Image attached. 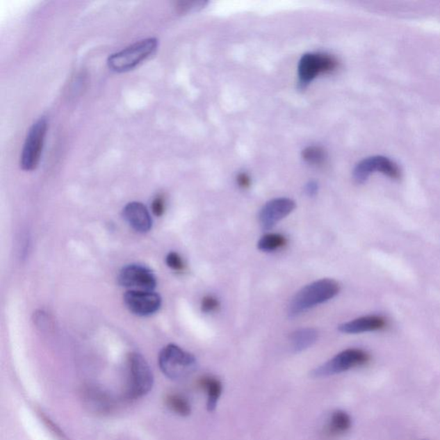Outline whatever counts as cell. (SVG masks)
<instances>
[{
    "instance_id": "cell-15",
    "label": "cell",
    "mask_w": 440,
    "mask_h": 440,
    "mask_svg": "<svg viewBox=\"0 0 440 440\" xmlns=\"http://www.w3.org/2000/svg\"><path fill=\"white\" fill-rule=\"evenodd\" d=\"M199 386L205 390L207 396L206 408L209 412H213L217 408L218 402L220 398L223 386L221 382L213 377H204L199 381Z\"/></svg>"
},
{
    "instance_id": "cell-18",
    "label": "cell",
    "mask_w": 440,
    "mask_h": 440,
    "mask_svg": "<svg viewBox=\"0 0 440 440\" xmlns=\"http://www.w3.org/2000/svg\"><path fill=\"white\" fill-rule=\"evenodd\" d=\"M167 405L173 412L181 416H188L191 413L190 403L180 395H170L166 399Z\"/></svg>"
},
{
    "instance_id": "cell-23",
    "label": "cell",
    "mask_w": 440,
    "mask_h": 440,
    "mask_svg": "<svg viewBox=\"0 0 440 440\" xmlns=\"http://www.w3.org/2000/svg\"><path fill=\"white\" fill-rule=\"evenodd\" d=\"M152 211L155 216L161 217L165 212V199L162 196H157L152 203Z\"/></svg>"
},
{
    "instance_id": "cell-11",
    "label": "cell",
    "mask_w": 440,
    "mask_h": 440,
    "mask_svg": "<svg viewBox=\"0 0 440 440\" xmlns=\"http://www.w3.org/2000/svg\"><path fill=\"white\" fill-rule=\"evenodd\" d=\"M295 207V202L289 198H277L267 202L259 214L261 227L265 230L274 227L278 222L293 213Z\"/></svg>"
},
{
    "instance_id": "cell-24",
    "label": "cell",
    "mask_w": 440,
    "mask_h": 440,
    "mask_svg": "<svg viewBox=\"0 0 440 440\" xmlns=\"http://www.w3.org/2000/svg\"><path fill=\"white\" fill-rule=\"evenodd\" d=\"M236 181H238L239 187L242 188H248L250 186V184H252L250 177L246 173L239 174L238 177H236Z\"/></svg>"
},
{
    "instance_id": "cell-6",
    "label": "cell",
    "mask_w": 440,
    "mask_h": 440,
    "mask_svg": "<svg viewBox=\"0 0 440 440\" xmlns=\"http://www.w3.org/2000/svg\"><path fill=\"white\" fill-rule=\"evenodd\" d=\"M370 355L358 348H350L334 356L330 361L312 370L314 377H326L347 372L355 367L361 366L370 361Z\"/></svg>"
},
{
    "instance_id": "cell-9",
    "label": "cell",
    "mask_w": 440,
    "mask_h": 440,
    "mask_svg": "<svg viewBox=\"0 0 440 440\" xmlns=\"http://www.w3.org/2000/svg\"><path fill=\"white\" fill-rule=\"evenodd\" d=\"M118 282L122 286L140 291H154L158 283L150 269L138 264L123 268L118 275Z\"/></svg>"
},
{
    "instance_id": "cell-2",
    "label": "cell",
    "mask_w": 440,
    "mask_h": 440,
    "mask_svg": "<svg viewBox=\"0 0 440 440\" xmlns=\"http://www.w3.org/2000/svg\"><path fill=\"white\" fill-rule=\"evenodd\" d=\"M160 370L170 380H185L197 369V361L194 355L174 344L167 345L158 356Z\"/></svg>"
},
{
    "instance_id": "cell-14",
    "label": "cell",
    "mask_w": 440,
    "mask_h": 440,
    "mask_svg": "<svg viewBox=\"0 0 440 440\" xmlns=\"http://www.w3.org/2000/svg\"><path fill=\"white\" fill-rule=\"evenodd\" d=\"M318 338V330L314 328L298 329L291 334V346L294 352H303L314 345Z\"/></svg>"
},
{
    "instance_id": "cell-21",
    "label": "cell",
    "mask_w": 440,
    "mask_h": 440,
    "mask_svg": "<svg viewBox=\"0 0 440 440\" xmlns=\"http://www.w3.org/2000/svg\"><path fill=\"white\" fill-rule=\"evenodd\" d=\"M165 263L167 266L174 271H183L185 268L183 259H181L180 254L177 252H170L167 254Z\"/></svg>"
},
{
    "instance_id": "cell-4",
    "label": "cell",
    "mask_w": 440,
    "mask_h": 440,
    "mask_svg": "<svg viewBox=\"0 0 440 440\" xmlns=\"http://www.w3.org/2000/svg\"><path fill=\"white\" fill-rule=\"evenodd\" d=\"M127 396L140 399L150 393L154 384V373L143 356L132 352L127 359Z\"/></svg>"
},
{
    "instance_id": "cell-8",
    "label": "cell",
    "mask_w": 440,
    "mask_h": 440,
    "mask_svg": "<svg viewBox=\"0 0 440 440\" xmlns=\"http://www.w3.org/2000/svg\"><path fill=\"white\" fill-rule=\"evenodd\" d=\"M376 172L386 174L387 177L396 180L400 179L402 177L401 170L394 161L384 156H374L363 159L356 165L354 179L356 183L364 184L368 179L370 174Z\"/></svg>"
},
{
    "instance_id": "cell-25",
    "label": "cell",
    "mask_w": 440,
    "mask_h": 440,
    "mask_svg": "<svg viewBox=\"0 0 440 440\" xmlns=\"http://www.w3.org/2000/svg\"><path fill=\"white\" fill-rule=\"evenodd\" d=\"M305 192L309 196H314L318 194V185L316 181H310L305 187Z\"/></svg>"
},
{
    "instance_id": "cell-20",
    "label": "cell",
    "mask_w": 440,
    "mask_h": 440,
    "mask_svg": "<svg viewBox=\"0 0 440 440\" xmlns=\"http://www.w3.org/2000/svg\"><path fill=\"white\" fill-rule=\"evenodd\" d=\"M206 5L205 1H183L177 3V9L180 13H194L204 8Z\"/></svg>"
},
{
    "instance_id": "cell-3",
    "label": "cell",
    "mask_w": 440,
    "mask_h": 440,
    "mask_svg": "<svg viewBox=\"0 0 440 440\" xmlns=\"http://www.w3.org/2000/svg\"><path fill=\"white\" fill-rule=\"evenodd\" d=\"M158 46V40L154 38L140 40L120 52L111 54L108 59V67L116 72L132 70L154 54Z\"/></svg>"
},
{
    "instance_id": "cell-7",
    "label": "cell",
    "mask_w": 440,
    "mask_h": 440,
    "mask_svg": "<svg viewBox=\"0 0 440 440\" xmlns=\"http://www.w3.org/2000/svg\"><path fill=\"white\" fill-rule=\"evenodd\" d=\"M338 67L336 58L325 54H307L299 63L300 87L304 89L319 74H329Z\"/></svg>"
},
{
    "instance_id": "cell-17",
    "label": "cell",
    "mask_w": 440,
    "mask_h": 440,
    "mask_svg": "<svg viewBox=\"0 0 440 440\" xmlns=\"http://www.w3.org/2000/svg\"><path fill=\"white\" fill-rule=\"evenodd\" d=\"M286 245V238L282 234H268L264 235L257 243L258 249L264 252H275Z\"/></svg>"
},
{
    "instance_id": "cell-10",
    "label": "cell",
    "mask_w": 440,
    "mask_h": 440,
    "mask_svg": "<svg viewBox=\"0 0 440 440\" xmlns=\"http://www.w3.org/2000/svg\"><path fill=\"white\" fill-rule=\"evenodd\" d=\"M124 303L132 313L148 316L159 311L162 299L154 291L129 290L125 293Z\"/></svg>"
},
{
    "instance_id": "cell-1",
    "label": "cell",
    "mask_w": 440,
    "mask_h": 440,
    "mask_svg": "<svg viewBox=\"0 0 440 440\" xmlns=\"http://www.w3.org/2000/svg\"><path fill=\"white\" fill-rule=\"evenodd\" d=\"M340 292L339 283L331 279H323L309 284L296 293L291 300L288 314L291 318L325 303Z\"/></svg>"
},
{
    "instance_id": "cell-16",
    "label": "cell",
    "mask_w": 440,
    "mask_h": 440,
    "mask_svg": "<svg viewBox=\"0 0 440 440\" xmlns=\"http://www.w3.org/2000/svg\"><path fill=\"white\" fill-rule=\"evenodd\" d=\"M352 420L345 411H334L327 425L325 434L329 437H336L347 432L351 428Z\"/></svg>"
},
{
    "instance_id": "cell-19",
    "label": "cell",
    "mask_w": 440,
    "mask_h": 440,
    "mask_svg": "<svg viewBox=\"0 0 440 440\" xmlns=\"http://www.w3.org/2000/svg\"><path fill=\"white\" fill-rule=\"evenodd\" d=\"M303 158L311 165H319L325 161L326 154L323 148L318 147H310L305 148L302 152Z\"/></svg>"
},
{
    "instance_id": "cell-13",
    "label": "cell",
    "mask_w": 440,
    "mask_h": 440,
    "mask_svg": "<svg viewBox=\"0 0 440 440\" xmlns=\"http://www.w3.org/2000/svg\"><path fill=\"white\" fill-rule=\"evenodd\" d=\"M387 320L381 316H366L344 323L339 326L341 332L345 334H361L373 332L386 328Z\"/></svg>"
},
{
    "instance_id": "cell-22",
    "label": "cell",
    "mask_w": 440,
    "mask_h": 440,
    "mask_svg": "<svg viewBox=\"0 0 440 440\" xmlns=\"http://www.w3.org/2000/svg\"><path fill=\"white\" fill-rule=\"evenodd\" d=\"M220 307V302L213 296H206L202 301V311L205 313L215 311Z\"/></svg>"
},
{
    "instance_id": "cell-5",
    "label": "cell",
    "mask_w": 440,
    "mask_h": 440,
    "mask_svg": "<svg viewBox=\"0 0 440 440\" xmlns=\"http://www.w3.org/2000/svg\"><path fill=\"white\" fill-rule=\"evenodd\" d=\"M47 131V121L45 116L40 117L28 130L20 157V166L25 172H32L38 168L41 161Z\"/></svg>"
},
{
    "instance_id": "cell-12",
    "label": "cell",
    "mask_w": 440,
    "mask_h": 440,
    "mask_svg": "<svg viewBox=\"0 0 440 440\" xmlns=\"http://www.w3.org/2000/svg\"><path fill=\"white\" fill-rule=\"evenodd\" d=\"M122 215L127 223L140 234H145L152 227V220L147 206L140 202H133L126 205Z\"/></svg>"
}]
</instances>
